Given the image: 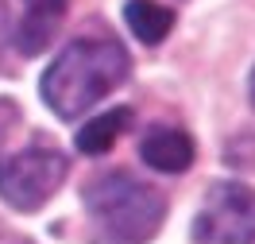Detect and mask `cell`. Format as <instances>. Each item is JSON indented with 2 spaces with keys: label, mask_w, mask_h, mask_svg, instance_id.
<instances>
[{
  "label": "cell",
  "mask_w": 255,
  "mask_h": 244,
  "mask_svg": "<svg viewBox=\"0 0 255 244\" xmlns=\"http://www.w3.org/2000/svg\"><path fill=\"white\" fill-rule=\"evenodd\" d=\"M139 155H143L147 167H155L162 175H178L193 163V140L182 128H155L143 136Z\"/></svg>",
  "instance_id": "5"
},
{
  "label": "cell",
  "mask_w": 255,
  "mask_h": 244,
  "mask_svg": "<svg viewBox=\"0 0 255 244\" xmlns=\"http://www.w3.org/2000/svg\"><path fill=\"white\" fill-rule=\"evenodd\" d=\"M16 120H19V109H16V101H8V97H0V144L12 136V128H16Z\"/></svg>",
  "instance_id": "9"
},
{
  "label": "cell",
  "mask_w": 255,
  "mask_h": 244,
  "mask_svg": "<svg viewBox=\"0 0 255 244\" xmlns=\"http://www.w3.org/2000/svg\"><path fill=\"white\" fill-rule=\"evenodd\" d=\"M62 12H66V0H27V16L19 23V50H23V54L47 50Z\"/></svg>",
  "instance_id": "6"
},
{
  "label": "cell",
  "mask_w": 255,
  "mask_h": 244,
  "mask_svg": "<svg viewBox=\"0 0 255 244\" xmlns=\"http://www.w3.org/2000/svg\"><path fill=\"white\" fill-rule=\"evenodd\" d=\"M97 233L109 244H147L166 217V198L128 171H112L85 190Z\"/></svg>",
  "instance_id": "2"
},
{
  "label": "cell",
  "mask_w": 255,
  "mask_h": 244,
  "mask_svg": "<svg viewBox=\"0 0 255 244\" xmlns=\"http://www.w3.org/2000/svg\"><path fill=\"white\" fill-rule=\"evenodd\" d=\"M4 39H8V12H4V4H0V50H4Z\"/></svg>",
  "instance_id": "10"
},
{
  "label": "cell",
  "mask_w": 255,
  "mask_h": 244,
  "mask_svg": "<svg viewBox=\"0 0 255 244\" xmlns=\"http://www.w3.org/2000/svg\"><path fill=\"white\" fill-rule=\"evenodd\" d=\"M66 179V155L50 147H27L0 159V198L12 210L31 213L47 202Z\"/></svg>",
  "instance_id": "3"
},
{
  "label": "cell",
  "mask_w": 255,
  "mask_h": 244,
  "mask_svg": "<svg viewBox=\"0 0 255 244\" xmlns=\"http://www.w3.org/2000/svg\"><path fill=\"white\" fill-rule=\"evenodd\" d=\"M124 19H128V27H131V35H135L139 43H147V47L162 43V39L170 35V27H174L170 8H162L155 0H128Z\"/></svg>",
  "instance_id": "7"
},
{
  "label": "cell",
  "mask_w": 255,
  "mask_h": 244,
  "mask_svg": "<svg viewBox=\"0 0 255 244\" xmlns=\"http://www.w3.org/2000/svg\"><path fill=\"white\" fill-rule=\"evenodd\" d=\"M252 101H255V70H252Z\"/></svg>",
  "instance_id": "11"
},
{
  "label": "cell",
  "mask_w": 255,
  "mask_h": 244,
  "mask_svg": "<svg viewBox=\"0 0 255 244\" xmlns=\"http://www.w3.org/2000/svg\"><path fill=\"white\" fill-rule=\"evenodd\" d=\"M128 120H131L128 109H109V113L93 116V120L78 132V151H85V155H105V151L120 140V132L128 128Z\"/></svg>",
  "instance_id": "8"
},
{
  "label": "cell",
  "mask_w": 255,
  "mask_h": 244,
  "mask_svg": "<svg viewBox=\"0 0 255 244\" xmlns=\"http://www.w3.org/2000/svg\"><path fill=\"white\" fill-rule=\"evenodd\" d=\"M128 50L112 39H74L43 74V101L62 120L89 113L128 78Z\"/></svg>",
  "instance_id": "1"
},
{
  "label": "cell",
  "mask_w": 255,
  "mask_h": 244,
  "mask_svg": "<svg viewBox=\"0 0 255 244\" xmlns=\"http://www.w3.org/2000/svg\"><path fill=\"white\" fill-rule=\"evenodd\" d=\"M197 244H255V190L244 182H217L193 217Z\"/></svg>",
  "instance_id": "4"
}]
</instances>
